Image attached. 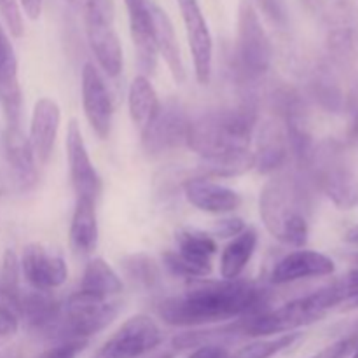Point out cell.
<instances>
[{"instance_id":"obj_1","label":"cell","mask_w":358,"mask_h":358,"mask_svg":"<svg viewBox=\"0 0 358 358\" xmlns=\"http://www.w3.org/2000/svg\"><path fill=\"white\" fill-rule=\"evenodd\" d=\"M268 308V292L247 280H191L177 296L159 301L161 320L173 327H203L252 317Z\"/></svg>"},{"instance_id":"obj_2","label":"cell","mask_w":358,"mask_h":358,"mask_svg":"<svg viewBox=\"0 0 358 358\" xmlns=\"http://www.w3.org/2000/svg\"><path fill=\"white\" fill-rule=\"evenodd\" d=\"M310 194L299 177L278 173L266 182L259 198V213L275 240L287 247L303 248L310 236Z\"/></svg>"},{"instance_id":"obj_3","label":"cell","mask_w":358,"mask_h":358,"mask_svg":"<svg viewBox=\"0 0 358 358\" xmlns=\"http://www.w3.org/2000/svg\"><path fill=\"white\" fill-rule=\"evenodd\" d=\"M257 126V107L245 100L238 107L206 112L191 119L185 145L199 156L212 159L227 152L250 149L252 135Z\"/></svg>"},{"instance_id":"obj_4","label":"cell","mask_w":358,"mask_h":358,"mask_svg":"<svg viewBox=\"0 0 358 358\" xmlns=\"http://www.w3.org/2000/svg\"><path fill=\"white\" fill-rule=\"evenodd\" d=\"M334 283L322 287L317 292L294 299L276 310H266L252 317L238 320L241 338H269L276 334H289L296 329L306 327L322 320L332 308L341 304Z\"/></svg>"},{"instance_id":"obj_5","label":"cell","mask_w":358,"mask_h":358,"mask_svg":"<svg viewBox=\"0 0 358 358\" xmlns=\"http://www.w3.org/2000/svg\"><path fill=\"white\" fill-rule=\"evenodd\" d=\"M273 62V45L250 0L238 7V34L234 45V66L245 80L252 83L268 73Z\"/></svg>"},{"instance_id":"obj_6","label":"cell","mask_w":358,"mask_h":358,"mask_svg":"<svg viewBox=\"0 0 358 358\" xmlns=\"http://www.w3.org/2000/svg\"><path fill=\"white\" fill-rule=\"evenodd\" d=\"M121 304L112 299H98L83 292H73L63 303L62 320L56 331L55 343L87 341L115 320Z\"/></svg>"},{"instance_id":"obj_7","label":"cell","mask_w":358,"mask_h":358,"mask_svg":"<svg viewBox=\"0 0 358 358\" xmlns=\"http://www.w3.org/2000/svg\"><path fill=\"white\" fill-rule=\"evenodd\" d=\"M84 23L91 52L108 77L122 70V45L115 30L114 0H84Z\"/></svg>"},{"instance_id":"obj_8","label":"cell","mask_w":358,"mask_h":358,"mask_svg":"<svg viewBox=\"0 0 358 358\" xmlns=\"http://www.w3.org/2000/svg\"><path fill=\"white\" fill-rule=\"evenodd\" d=\"M308 166L313 168L318 187L339 210L358 205V178L345 163L341 150L331 145L315 149Z\"/></svg>"},{"instance_id":"obj_9","label":"cell","mask_w":358,"mask_h":358,"mask_svg":"<svg viewBox=\"0 0 358 358\" xmlns=\"http://www.w3.org/2000/svg\"><path fill=\"white\" fill-rule=\"evenodd\" d=\"M191 117L180 101L168 98L161 101L152 121L142 129V147L149 156H163L187 143Z\"/></svg>"},{"instance_id":"obj_10","label":"cell","mask_w":358,"mask_h":358,"mask_svg":"<svg viewBox=\"0 0 358 358\" xmlns=\"http://www.w3.org/2000/svg\"><path fill=\"white\" fill-rule=\"evenodd\" d=\"M163 343V332L149 315H135L128 318L93 358H140L154 352Z\"/></svg>"},{"instance_id":"obj_11","label":"cell","mask_w":358,"mask_h":358,"mask_svg":"<svg viewBox=\"0 0 358 358\" xmlns=\"http://www.w3.org/2000/svg\"><path fill=\"white\" fill-rule=\"evenodd\" d=\"M187 35L189 51L194 65V76L201 86L210 83L213 69V41L199 0H177Z\"/></svg>"},{"instance_id":"obj_12","label":"cell","mask_w":358,"mask_h":358,"mask_svg":"<svg viewBox=\"0 0 358 358\" xmlns=\"http://www.w3.org/2000/svg\"><path fill=\"white\" fill-rule=\"evenodd\" d=\"M66 159H69L70 180H72L76 198L93 199L96 201L101 194V178L91 161L90 152L84 143L83 131L76 119L69 122L66 128Z\"/></svg>"},{"instance_id":"obj_13","label":"cell","mask_w":358,"mask_h":358,"mask_svg":"<svg viewBox=\"0 0 358 358\" xmlns=\"http://www.w3.org/2000/svg\"><path fill=\"white\" fill-rule=\"evenodd\" d=\"M20 268L28 285L41 292H52L69 278V269L63 257L49 252L41 243H28L23 248Z\"/></svg>"},{"instance_id":"obj_14","label":"cell","mask_w":358,"mask_h":358,"mask_svg":"<svg viewBox=\"0 0 358 358\" xmlns=\"http://www.w3.org/2000/svg\"><path fill=\"white\" fill-rule=\"evenodd\" d=\"M63 303H59L52 292L41 290H21L17 299V317L24 322L28 331L38 338L55 341L59 320H62Z\"/></svg>"},{"instance_id":"obj_15","label":"cell","mask_w":358,"mask_h":358,"mask_svg":"<svg viewBox=\"0 0 358 358\" xmlns=\"http://www.w3.org/2000/svg\"><path fill=\"white\" fill-rule=\"evenodd\" d=\"M83 108L94 135L100 140L108 138L114 121V105L103 77L91 62L83 66Z\"/></svg>"},{"instance_id":"obj_16","label":"cell","mask_w":358,"mask_h":358,"mask_svg":"<svg viewBox=\"0 0 358 358\" xmlns=\"http://www.w3.org/2000/svg\"><path fill=\"white\" fill-rule=\"evenodd\" d=\"M0 107L7 126L21 124L23 91L17 76V58L9 35L0 24Z\"/></svg>"},{"instance_id":"obj_17","label":"cell","mask_w":358,"mask_h":358,"mask_svg":"<svg viewBox=\"0 0 358 358\" xmlns=\"http://www.w3.org/2000/svg\"><path fill=\"white\" fill-rule=\"evenodd\" d=\"M129 20V34L136 51V62L142 76L156 72L157 49L154 41V24L150 3L152 0H124Z\"/></svg>"},{"instance_id":"obj_18","label":"cell","mask_w":358,"mask_h":358,"mask_svg":"<svg viewBox=\"0 0 358 358\" xmlns=\"http://www.w3.org/2000/svg\"><path fill=\"white\" fill-rule=\"evenodd\" d=\"M59 122H62V112H59L58 103L48 96L37 100L31 112L28 140H30L38 166H45L51 159L56 138H58Z\"/></svg>"},{"instance_id":"obj_19","label":"cell","mask_w":358,"mask_h":358,"mask_svg":"<svg viewBox=\"0 0 358 358\" xmlns=\"http://www.w3.org/2000/svg\"><path fill=\"white\" fill-rule=\"evenodd\" d=\"M334 271L336 264L329 255L315 250H296L276 262L271 282L275 285H289L301 280L331 276Z\"/></svg>"},{"instance_id":"obj_20","label":"cell","mask_w":358,"mask_h":358,"mask_svg":"<svg viewBox=\"0 0 358 358\" xmlns=\"http://www.w3.org/2000/svg\"><path fill=\"white\" fill-rule=\"evenodd\" d=\"M2 143L14 184L21 191L34 187L37 184V161L28 136L21 131L20 126H7Z\"/></svg>"},{"instance_id":"obj_21","label":"cell","mask_w":358,"mask_h":358,"mask_svg":"<svg viewBox=\"0 0 358 358\" xmlns=\"http://www.w3.org/2000/svg\"><path fill=\"white\" fill-rule=\"evenodd\" d=\"M184 196L194 208L206 213H231L240 208L241 196L234 189L205 177L187 178L184 182Z\"/></svg>"},{"instance_id":"obj_22","label":"cell","mask_w":358,"mask_h":358,"mask_svg":"<svg viewBox=\"0 0 358 358\" xmlns=\"http://www.w3.org/2000/svg\"><path fill=\"white\" fill-rule=\"evenodd\" d=\"M175 243L178 259L196 278H205L212 273V259L219 248L210 234L192 227H184L175 233Z\"/></svg>"},{"instance_id":"obj_23","label":"cell","mask_w":358,"mask_h":358,"mask_svg":"<svg viewBox=\"0 0 358 358\" xmlns=\"http://www.w3.org/2000/svg\"><path fill=\"white\" fill-rule=\"evenodd\" d=\"M289 140L283 124L268 121L262 124L257 140V150L254 152V168L262 175L276 173L289 161Z\"/></svg>"},{"instance_id":"obj_24","label":"cell","mask_w":358,"mask_h":358,"mask_svg":"<svg viewBox=\"0 0 358 358\" xmlns=\"http://www.w3.org/2000/svg\"><path fill=\"white\" fill-rule=\"evenodd\" d=\"M150 10H152L154 41H156L157 56H161V58L164 59V63L168 65V70H170L175 83L178 84L185 83V79H187V72H185L184 59H182L180 45H178L173 23H171L166 10L161 9L154 0L152 3H150Z\"/></svg>"},{"instance_id":"obj_25","label":"cell","mask_w":358,"mask_h":358,"mask_svg":"<svg viewBox=\"0 0 358 358\" xmlns=\"http://www.w3.org/2000/svg\"><path fill=\"white\" fill-rule=\"evenodd\" d=\"M69 236L73 254L80 255V257L93 254L98 245L96 201L76 198V208H73Z\"/></svg>"},{"instance_id":"obj_26","label":"cell","mask_w":358,"mask_h":358,"mask_svg":"<svg viewBox=\"0 0 358 358\" xmlns=\"http://www.w3.org/2000/svg\"><path fill=\"white\" fill-rule=\"evenodd\" d=\"M77 292L98 297V299H110L122 292V280L117 273L105 262L103 259L94 257L87 262L84 275L80 278Z\"/></svg>"},{"instance_id":"obj_27","label":"cell","mask_w":358,"mask_h":358,"mask_svg":"<svg viewBox=\"0 0 358 358\" xmlns=\"http://www.w3.org/2000/svg\"><path fill=\"white\" fill-rule=\"evenodd\" d=\"M257 231L248 227L229 241L220 255V276L222 280H238L245 271L257 248Z\"/></svg>"},{"instance_id":"obj_28","label":"cell","mask_w":358,"mask_h":358,"mask_svg":"<svg viewBox=\"0 0 358 358\" xmlns=\"http://www.w3.org/2000/svg\"><path fill=\"white\" fill-rule=\"evenodd\" d=\"M159 96H157L149 77L142 76V73L136 76L128 90V110L133 124L138 126L140 129L145 128L152 121L156 112L159 110Z\"/></svg>"},{"instance_id":"obj_29","label":"cell","mask_w":358,"mask_h":358,"mask_svg":"<svg viewBox=\"0 0 358 358\" xmlns=\"http://www.w3.org/2000/svg\"><path fill=\"white\" fill-rule=\"evenodd\" d=\"M255 164L254 152L250 149H241L227 152L224 156L199 161V173L205 178L238 177L250 171Z\"/></svg>"},{"instance_id":"obj_30","label":"cell","mask_w":358,"mask_h":358,"mask_svg":"<svg viewBox=\"0 0 358 358\" xmlns=\"http://www.w3.org/2000/svg\"><path fill=\"white\" fill-rule=\"evenodd\" d=\"M126 278L142 289H154L161 280L159 266L145 254L128 255L121 262Z\"/></svg>"},{"instance_id":"obj_31","label":"cell","mask_w":358,"mask_h":358,"mask_svg":"<svg viewBox=\"0 0 358 358\" xmlns=\"http://www.w3.org/2000/svg\"><path fill=\"white\" fill-rule=\"evenodd\" d=\"M301 338H303L301 332H289V334L278 336L275 339H259V341L248 343L247 346L240 348L234 355L227 358H273L278 353L292 348Z\"/></svg>"},{"instance_id":"obj_32","label":"cell","mask_w":358,"mask_h":358,"mask_svg":"<svg viewBox=\"0 0 358 358\" xmlns=\"http://www.w3.org/2000/svg\"><path fill=\"white\" fill-rule=\"evenodd\" d=\"M357 44V31L350 23H338L329 35V49L338 58H348L352 56Z\"/></svg>"},{"instance_id":"obj_33","label":"cell","mask_w":358,"mask_h":358,"mask_svg":"<svg viewBox=\"0 0 358 358\" xmlns=\"http://www.w3.org/2000/svg\"><path fill=\"white\" fill-rule=\"evenodd\" d=\"M0 16H2L3 23H6L7 31L14 38L23 37V14H21V7L17 0H0Z\"/></svg>"},{"instance_id":"obj_34","label":"cell","mask_w":358,"mask_h":358,"mask_svg":"<svg viewBox=\"0 0 358 358\" xmlns=\"http://www.w3.org/2000/svg\"><path fill=\"white\" fill-rule=\"evenodd\" d=\"M87 341H62L55 343L49 350H45L38 358H77L80 352L86 348Z\"/></svg>"},{"instance_id":"obj_35","label":"cell","mask_w":358,"mask_h":358,"mask_svg":"<svg viewBox=\"0 0 358 358\" xmlns=\"http://www.w3.org/2000/svg\"><path fill=\"white\" fill-rule=\"evenodd\" d=\"M332 283H334L343 303L348 299H358V268L352 269V271H348Z\"/></svg>"},{"instance_id":"obj_36","label":"cell","mask_w":358,"mask_h":358,"mask_svg":"<svg viewBox=\"0 0 358 358\" xmlns=\"http://www.w3.org/2000/svg\"><path fill=\"white\" fill-rule=\"evenodd\" d=\"M357 345H358V339L353 338V336H348V338L334 343V345H331L329 348H325L324 352H320L318 355L311 358H346L355 352Z\"/></svg>"},{"instance_id":"obj_37","label":"cell","mask_w":358,"mask_h":358,"mask_svg":"<svg viewBox=\"0 0 358 358\" xmlns=\"http://www.w3.org/2000/svg\"><path fill=\"white\" fill-rule=\"evenodd\" d=\"M17 325H20V318H17L16 311L0 304V346H2L10 336L16 334Z\"/></svg>"},{"instance_id":"obj_38","label":"cell","mask_w":358,"mask_h":358,"mask_svg":"<svg viewBox=\"0 0 358 358\" xmlns=\"http://www.w3.org/2000/svg\"><path fill=\"white\" fill-rule=\"evenodd\" d=\"M247 229L243 224V220L238 219V217H227V219H222L219 220V222L215 224V234L219 238H236L238 234H241L243 231Z\"/></svg>"},{"instance_id":"obj_39","label":"cell","mask_w":358,"mask_h":358,"mask_svg":"<svg viewBox=\"0 0 358 358\" xmlns=\"http://www.w3.org/2000/svg\"><path fill=\"white\" fill-rule=\"evenodd\" d=\"M254 6H259V9L266 14L275 23H285V9H283L280 0H254Z\"/></svg>"},{"instance_id":"obj_40","label":"cell","mask_w":358,"mask_h":358,"mask_svg":"<svg viewBox=\"0 0 358 358\" xmlns=\"http://www.w3.org/2000/svg\"><path fill=\"white\" fill-rule=\"evenodd\" d=\"M229 353L220 345H203L191 353L187 358H227Z\"/></svg>"},{"instance_id":"obj_41","label":"cell","mask_w":358,"mask_h":358,"mask_svg":"<svg viewBox=\"0 0 358 358\" xmlns=\"http://www.w3.org/2000/svg\"><path fill=\"white\" fill-rule=\"evenodd\" d=\"M24 16L31 21H37L42 13V0H17Z\"/></svg>"},{"instance_id":"obj_42","label":"cell","mask_w":358,"mask_h":358,"mask_svg":"<svg viewBox=\"0 0 358 358\" xmlns=\"http://www.w3.org/2000/svg\"><path fill=\"white\" fill-rule=\"evenodd\" d=\"M345 240L348 241L350 245H355V247H358V226L352 227V229L345 234Z\"/></svg>"},{"instance_id":"obj_43","label":"cell","mask_w":358,"mask_h":358,"mask_svg":"<svg viewBox=\"0 0 358 358\" xmlns=\"http://www.w3.org/2000/svg\"><path fill=\"white\" fill-rule=\"evenodd\" d=\"M348 136H350V140H352V142H358V114L355 115V119L352 121Z\"/></svg>"},{"instance_id":"obj_44","label":"cell","mask_w":358,"mask_h":358,"mask_svg":"<svg viewBox=\"0 0 358 358\" xmlns=\"http://www.w3.org/2000/svg\"><path fill=\"white\" fill-rule=\"evenodd\" d=\"M0 358H23L21 357L20 350H7V352H3L2 355H0Z\"/></svg>"},{"instance_id":"obj_45","label":"cell","mask_w":358,"mask_h":358,"mask_svg":"<svg viewBox=\"0 0 358 358\" xmlns=\"http://www.w3.org/2000/svg\"><path fill=\"white\" fill-rule=\"evenodd\" d=\"M303 2L306 3L308 9H311V10H315L318 6H320V0H303Z\"/></svg>"},{"instance_id":"obj_46","label":"cell","mask_w":358,"mask_h":358,"mask_svg":"<svg viewBox=\"0 0 358 358\" xmlns=\"http://www.w3.org/2000/svg\"><path fill=\"white\" fill-rule=\"evenodd\" d=\"M66 2H69L70 3V6H83V2H84V0H66Z\"/></svg>"},{"instance_id":"obj_47","label":"cell","mask_w":358,"mask_h":358,"mask_svg":"<svg viewBox=\"0 0 358 358\" xmlns=\"http://www.w3.org/2000/svg\"><path fill=\"white\" fill-rule=\"evenodd\" d=\"M157 358H173V355H171V353H166V355H161V357H157Z\"/></svg>"},{"instance_id":"obj_48","label":"cell","mask_w":358,"mask_h":358,"mask_svg":"<svg viewBox=\"0 0 358 358\" xmlns=\"http://www.w3.org/2000/svg\"><path fill=\"white\" fill-rule=\"evenodd\" d=\"M353 358H358V345H357V348H355V352H353Z\"/></svg>"},{"instance_id":"obj_49","label":"cell","mask_w":358,"mask_h":358,"mask_svg":"<svg viewBox=\"0 0 358 358\" xmlns=\"http://www.w3.org/2000/svg\"><path fill=\"white\" fill-rule=\"evenodd\" d=\"M353 261H355V264H358V254L353 255Z\"/></svg>"},{"instance_id":"obj_50","label":"cell","mask_w":358,"mask_h":358,"mask_svg":"<svg viewBox=\"0 0 358 358\" xmlns=\"http://www.w3.org/2000/svg\"><path fill=\"white\" fill-rule=\"evenodd\" d=\"M357 306H358V299H357Z\"/></svg>"}]
</instances>
